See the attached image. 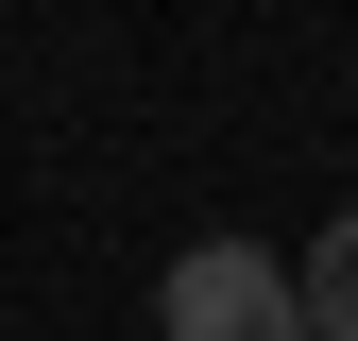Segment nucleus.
<instances>
[{"instance_id": "nucleus-1", "label": "nucleus", "mask_w": 358, "mask_h": 341, "mask_svg": "<svg viewBox=\"0 0 358 341\" xmlns=\"http://www.w3.org/2000/svg\"><path fill=\"white\" fill-rule=\"evenodd\" d=\"M154 324H171V341H307L273 239H188V256L154 273Z\"/></svg>"}, {"instance_id": "nucleus-2", "label": "nucleus", "mask_w": 358, "mask_h": 341, "mask_svg": "<svg viewBox=\"0 0 358 341\" xmlns=\"http://www.w3.org/2000/svg\"><path fill=\"white\" fill-rule=\"evenodd\" d=\"M290 307H307V341H358V205L290 256Z\"/></svg>"}]
</instances>
